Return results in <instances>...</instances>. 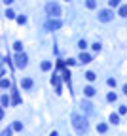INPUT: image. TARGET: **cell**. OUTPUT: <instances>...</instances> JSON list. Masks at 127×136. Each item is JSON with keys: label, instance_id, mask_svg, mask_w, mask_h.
Segmentation results:
<instances>
[{"label": "cell", "instance_id": "cell-1", "mask_svg": "<svg viewBox=\"0 0 127 136\" xmlns=\"http://www.w3.org/2000/svg\"><path fill=\"white\" fill-rule=\"evenodd\" d=\"M72 125H74V129L78 131V132H85L87 131V127H89V125H87V121H85V117H82V115H78V114H74L72 115Z\"/></svg>", "mask_w": 127, "mask_h": 136}, {"label": "cell", "instance_id": "cell-2", "mask_svg": "<svg viewBox=\"0 0 127 136\" xmlns=\"http://www.w3.org/2000/svg\"><path fill=\"white\" fill-rule=\"evenodd\" d=\"M46 11H47V15H51V17H57V15H61V8L55 2H47L46 4Z\"/></svg>", "mask_w": 127, "mask_h": 136}, {"label": "cell", "instance_id": "cell-3", "mask_svg": "<svg viewBox=\"0 0 127 136\" xmlns=\"http://www.w3.org/2000/svg\"><path fill=\"white\" fill-rule=\"evenodd\" d=\"M27 55L25 53H17V55H15V66H17V68H25L27 66Z\"/></svg>", "mask_w": 127, "mask_h": 136}, {"label": "cell", "instance_id": "cell-4", "mask_svg": "<svg viewBox=\"0 0 127 136\" xmlns=\"http://www.w3.org/2000/svg\"><path fill=\"white\" fill-rule=\"evenodd\" d=\"M61 27H63V23H61L59 19H53V17L46 23V28H47V30H57V28H61Z\"/></svg>", "mask_w": 127, "mask_h": 136}, {"label": "cell", "instance_id": "cell-5", "mask_svg": "<svg viewBox=\"0 0 127 136\" xmlns=\"http://www.w3.org/2000/svg\"><path fill=\"white\" fill-rule=\"evenodd\" d=\"M112 17H114V13L110 11V10H102V11L99 13V19H101V21H104V23H106V21H110Z\"/></svg>", "mask_w": 127, "mask_h": 136}, {"label": "cell", "instance_id": "cell-6", "mask_svg": "<svg viewBox=\"0 0 127 136\" xmlns=\"http://www.w3.org/2000/svg\"><path fill=\"white\" fill-rule=\"evenodd\" d=\"M51 83H53V87H55V91L61 93V81H59V78H57V76H53V78H51Z\"/></svg>", "mask_w": 127, "mask_h": 136}, {"label": "cell", "instance_id": "cell-7", "mask_svg": "<svg viewBox=\"0 0 127 136\" xmlns=\"http://www.w3.org/2000/svg\"><path fill=\"white\" fill-rule=\"evenodd\" d=\"M78 61L84 62V64H87V62H91V57H89L87 53H84V51H82V55H80V59H78Z\"/></svg>", "mask_w": 127, "mask_h": 136}, {"label": "cell", "instance_id": "cell-8", "mask_svg": "<svg viewBox=\"0 0 127 136\" xmlns=\"http://www.w3.org/2000/svg\"><path fill=\"white\" fill-rule=\"evenodd\" d=\"M21 85L25 87V89H30V87H32V79H30V78H25V79H21Z\"/></svg>", "mask_w": 127, "mask_h": 136}, {"label": "cell", "instance_id": "cell-9", "mask_svg": "<svg viewBox=\"0 0 127 136\" xmlns=\"http://www.w3.org/2000/svg\"><path fill=\"white\" fill-rule=\"evenodd\" d=\"M84 93L87 94V97H93V94H95V89H93V87H91V85H87V87H85V89H84Z\"/></svg>", "mask_w": 127, "mask_h": 136}, {"label": "cell", "instance_id": "cell-10", "mask_svg": "<svg viewBox=\"0 0 127 136\" xmlns=\"http://www.w3.org/2000/svg\"><path fill=\"white\" fill-rule=\"evenodd\" d=\"M106 100H108V102H116V100H118L116 93H108V94H106Z\"/></svg>", "mask_w": 127, "mask_h": 136}, {"label": "cell", "instance_id": "cell-11", "mask_svg": "<svg viewBox=\"0 0 127 136\" xmlns=\"http://www.w3.org/2000/svg\"><path fill=\"white\" fill-rule=\"evenodd\" d=\"M95 78H97V76H95V72H85V79H87V81H93Z\"/></svg>", "mask_w": 127, "mask_h": 136}, {"label": "cell", "instance_id": "cell-12", "mask_svg": "<svg viewBox=\"0 0 127 136\" xmlns=\"http://www.w3.org/2000/svg\"><path fill=\"white\" fill-rule=\"evenodd\" d=\"M110 123H120V117H118V114H112V115H110Z\"/></svg>", "mask_w": 127, "mask_h": 136}, {"label": "cell", "instance_id": "cell-13", "mask_svg": "<svg viewBox=\"0 0 127 136\" xmlns=\"http://www.w3.org/2000/svg\"><path fill=\"white\" fill-rule=\"evenodd\" d=\"M13 104H21V98H19V93L13 91Z\"/></svg>", "mask_w": 127, "mask_h": 136}, {"label": "cell", "instance_id": "cell-14", "mask_svg": "<svg viewBox=\"0 0 127 136\" xmlns=\"http://www.w3.org/2000/svg\"><path fill=\"white\" fill-rule=\"evenodd\" d=\"M13 131H23V123L21 121H15L13 123Z\"/></svg>", "mask_w": 127, "mask_h": 136}, {"label": "cell", "instance_id": "cell-15", "mask_svg": "<svg viewBox=\"0 0 127 136\" xmlns=\"http://www.w3.org/2000/svg\"><path fill=\"white\" fill-rule=\"evenodd\" d=\"M49 68H51V62L49 61H44L42 62V70H49Z\"/></svg>", "mask_w": 127, "mask_h": 136}, {"label": "cell", "instance_id": "cell-16", "mask_svg": "<svg viewBox=\"0 0 127 136\" xmlns=\"http://www.w3.org/2000/svg\"><path fill=\"white\" fill-rule=\"evenodd\" d=\"M13 47H15V51H17V53H21V49H23V44H21V42H15V44H13Z\"/></svg>", "mask_w": 127, "mask_h": 136}, {"label": "cell", "instance_id": "cell-17", "mask_svg": "<svg viewBox=\"0 0 127 136\" xmlns=\"http://www.w3.org/2000/svg\"><path fill=\"white\" fill-rule=\"evenodd\" d=\"M108 4H110V8H118L120 6V0H108Z\"/></svg>", "mask_w": 127, "mask_h": 136}, {"label": "cell", "instance_id": "cell-18", "mask_svg": "<svg viewBox=\"0 0 127 136\" xmlns=\"http://www.w3.org/2000/svg\"><path fill=\"white\" fill-rule=\"evenodd\" d=\"M120 15H122V17H125V15H127V6H122L120 8Z\"/></svg>", "mask_w": 127, "mask_h": 136}, {"label": "cell", "instance_id": "cell-19", "mask_svg": "<svg viewBox=\"0 0 127 136\" xmlns=\"http://www.w3.org/2000/svg\"><path fill=\"white\" fill-rule=\"evenodd\" d=\"M85 4H87V8H91V10H93V8H95V6H97V2H95V0H87V2H85Z\"/></svg>", "mask_w": 127, "mask_h": 136}, {"label": "cell", "instance_id": "cell-20", "mask_svg": "<svg viewBox=\"0 0 127 136\" xmlns=\"http://www.w3.org/2000/svg\"><path fill=\"white\" fill-rule=\"evenodd\" d=\"M17 23H19V25H25V23H27V17H25V15H21V17H17Z\"/></svg>", "mask_w": 127, "mask_h": 136}, {"label": "cell", "instance_id": "cell-21", "mask_svg": "<svg viewBox=\"0 0 127 136\" xmlns=\"http://www.w3.org/2000/svg\"><path fill=\"white\" fill-rule=\"evenodd\" d=\"M97 131H99V132H106V125H104V123H101V125L97 127Z\"/></svg>", "mask_w": 127, "mask_h": 136}, {"label": "cell", "instance_id": "cell-22", "mask_svg": "<svg viewBox=\"0 0 127 136\" xmlns=\"http://www.w3.org/2000/svg\"><path fill=\"white\" fill-rule=\"evenodd\" d=\"M78 47H80V49L84 51L85 47H87V44H85V40H80V44H78Z\"/></svg>", "mask_w": 127, "mask_h": 136}, {"label": "cell", "instance_id": "cell-23", "mask_svg": "<svg viewBox=\"0 0 127 136\" xmlns=\"http://www.w3.org/2000/svg\"><path fill=\"white\" fill-rule=\"evenodd\" d=\"M6 17H8V19H13V17H15V13H13L12 10H8V11H6Z\"/></svg>", "mask_w": 127, "mask_h": 136}, {"label": "cell", "instance_id": "cell-24", "mask_svg": "<svg viewBox=\"0 0 127 136\" xmlns=\"http://www.w3.org/2000/svg\"><path fill=\"white\" fill-rule=\"evenodd\" d=\"M0 85H2V89H8V87H10V81H8V79H2Z\"/></svg>", "mask_w": 127, "mask_h": 136}, {"label": "cell", "instance_id": "cell-25", "mask_svg": "<svg viewBox=\"0 0 127 136\" xmlns=\"http://www.w3.org/2000/svg\"><path fill=\"white\" fill-rule=\"evenodd\" d=\"M106 83H108L110 87H116V79H114V78H108V81H106Z\"/></svg>", "mask_w": 127, "mask_h": 136}, {"label": "cell", "instance_id": "cell-26", "mask_svg": "<svg viewBox=\"0 0 127 136\" xmlns=\"http://www.w3.org/2000/svg\"><path fill=\"white\" fill-rule=\"evenodd\" d=\"M2 136H12V129H4L2 131Z\"/></svg>", "mask_w": 127, "mask_h": 136}, {"label": "cell", "instance_id": "cell-27", "mask_svg": "<svg viewBox=\"0 0 127 136\" xmlns=\"http://www.w3.org/2000/svg\"><path fill=\"white\" fill-rule=\"evenodd\" d=\"M8 104H10V100H8V97L4 94V97H2V106H8Z\"/></svg>", "mask_w": 127, "mask_h": 136}, {"label": "cell", "instance_id": "cell-28", "mask_svg": "<svg viewBox=\"0 0 127 136\" xmlns=\"http://www.w3.org/2000/svg\"><path fill=\"white\" fill-rule=\"evenodd\" d=\"M93 51H101V44H99V42L93 44Z\"/></svg>", "mask_w": 127, "mask_h": 136}, {"label": "cell", "instance_id": "cell-29", "mask_svg": "<svg viewBox=\"0 0 127 136\" xmlns=\"http://www.w3.org/2000/svg\"><path fill=\"white\" fill-rule=\"evenodd\" d=\"M120 114H127V108L125 106H120Z\"/></svg>", "mask_w": 127, "mask_h": 136}, {"label": "cell", "instance_id": "cell-30", "mask_svg": "<svg viewBox=\"0 0 127 136\" xmlns=\"http://www.w3.org/2000/svg\"><path fill=\"white\" fill-rule=\"evenodd\" d=\"M13 2V0H4V4H12Z\"/></svg>", "mask_w": 127, "mask_h": 136}, {"label": "cell", "instance_id": "cell-31", "mask_svg": "<svg viewBox=\"0 0 127 136\" xmlns=\"http://www.w3.org/2000/svg\"><path fill=\"white\" fill-rule=\"evenodd\" d=\"M123 93H125V94H127V85H125V87H123Z\"/></svg>", "mask_w": 127, "mask_h": 136}, {"label": "cell", "instance_id": "cell-32", "mask_svg": "<svg viewBox=\"0 0 127 136\" xmlns=\"http://www.w3.org/2000/svg\"><path fill=\"white\" fill-rule=\"evenodd\" d=\"M67 2H68V0H67Z\"/></svg>", "mask_w": 127, "mask_h": 136}]
</instances>
